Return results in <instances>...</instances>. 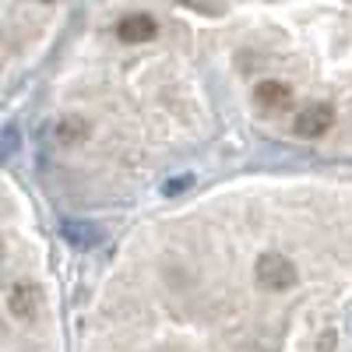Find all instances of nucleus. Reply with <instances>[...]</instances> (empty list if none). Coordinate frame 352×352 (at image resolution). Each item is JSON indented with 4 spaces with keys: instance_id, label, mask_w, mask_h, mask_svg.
Returning a JSON list of instances; mask_svg holds the SVG:
<instances>
[{
    "instance_id": "1",
    "label": "nucleus",
    "mask_w": 352,
    "mask_h": 352,
    "mask_svg": "<svg viewBox=\"0 0 352 352\" xmlns=\"http://www.w3.org/2000/svg\"><path fill=\"white\" fill-rule=\"evenodd\" d=\"M261 289H272V292H282V289H292L296 285V264L282 254H264L254 268Z\"/></svg>"
},
{
    "instance_id": "2",
    "label": "nucleus",
    "mask_w": 352,
    "mask_h": 352,
    "mask_svg": "<svg viewBox=\"0 0 352 352\" xmlns=\"http://www.w3.org/2000/svg\"><path fill=\"white\" fill-rule=\"evenodd\" d=\"M335 124V109L328 102H310L307 109L296 113V134L300 138H320V134H328Z\"/></svg>"
},
{
    "instance_id": "3",
    "label": "nucleus",
    "mask_w": 352,
    "mask_h": 352,
    "mask_svg": "<svg viewBox=\"0 0 352 352\" xmlns=\"http://www.w3.org/2000/svg\"><path fill=\"white\" fill-rule=\"evenodd\" d=\"M8 310L18 320H32L39 314V289L28 282H11L8 289Z\"/></svg>"
},
{
    "instance_id": "4",
    "label": "nucleus",
    "mask_w": 352,
    "mask_h": 352,
    "mask_svg": "<svg viewBox=\"0 0 352 352\" xmlns=\"http://www.w3.org/2000/svg\"><path fill=\"white\" fill-rule=\"evenodd\" d=\"M116 36H120L124 43H148L159 36V25L152 14H127L120 18V25H116Z\"/></svg>"
},
{
    "instance_id": "5",
    "label": "nucleus",
    "mask_w": 352,
    "mask_h": 352,
    "mask_svg": "<svg viewBox=\"0 0 352 352\" xmlns=\"http://www.w3.org/2000/svg\"><path fill=\"white\" fill-rule=\"evenodd\" d=\"M254 99H257L264 109H285V106L292 102V88H289L285 81H261L257 92H254Z\"/></svg>"
},
{
    "instance_id": "6",
    "label": "nucleus",
    "mask_w": 352,
    "mask_h": 352,
    "mask_svg": "<svg viewBox=\"0 0 352 352\" xmlns=\"http://www.w3.org/2000/svg\"><path fill=\"white\" fill-rule=\"evenodd\" d=\"M85 134H88V124L78 120V116H64V120L53 124V138L60 141V144H74V141H81Z\"/></svg>"
},
{
    "instance_id": "7",
    "label": "nucleus",
    "mask_w": 352,
    "mask_h": 352,
    "mask_svg": "<svg viewBox=\"0 0 352 352\" xmlns=\"http://www.w3.org/2000/svg\"><path fill=\"white\" fill-rule=\"evenodd\" d=\"M46 4H50V0H46Z\"/></svg>"
}]
</instances>
